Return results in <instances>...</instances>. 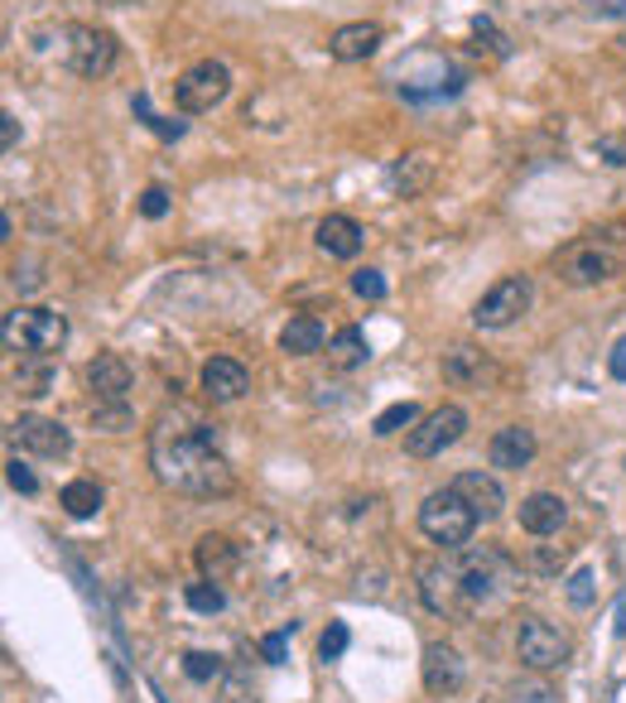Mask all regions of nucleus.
Returning a JSON list of instances; mask_svg holds the SVG:
<instances>
[{
	"label": "nucleus",
	"instance_id": "f257e3e1",
	"mask_svg": "<svg viewBox=\"0 0 626 703\" xmlns=\"http://www.w3.org/2000/svg\"><path fill=\"white\" fill-rule=\"evenodd\" d=\"M150 468L169 492L183 497H226L232 462L217 448V424L198 419L193 409H165L150 429Z\"/></svg>",
	"mask_w": 626,
	"mask_h": 703
},
{
	"label": "nucleus",
	"instance_id": "f03ea898",
	"mask_svg": "<svg viewBox=\"0 0 626 703\" xmlns=\"http://www.w3.org/2000/svg\"><path fill=\"white\" fill-rule=\"evenodd\" d=\"M626 270V227H603V232H588L579 242H569L564 251L554 256V275L564 280L569 289H593V285H607Z\"/></svg>",
	"mask_w": 626,
	"mask_h": 703
},
{
	"label": "nucleus",
	"instance_id": "7ed1b4c3",
	"mask_svg": "<svg viewBox=\"0 0 626 703\" xmlns=\"http://www.w3.org/2000/svg\"><path fill=\"white\" fill-rule=\"evenodd\" d=\"M63 342H68V318H63L59 309H39V303H30V309L6 313V348L10 352L53 356Z\"/></svg>",
	"mask_w": 626,
	"mask_h": 703
},
{
	"label": "nucleus",
	"instance_id": "20e7f679",
	"mask_svg": "<svg viewBox=\"0 0 626 703\" xmlns=\"http://www.w3.org/2000/svg\"><path fill=\"white\" fill-rule=\"evenodd\" d=\"M59 58L77 77H106L121 58V44H116L112 30H97V24H63Z\"/></svg>",
	"mask_w": 626,
	"mask_h": 703
},
{
	"label": "nucleus",
	"instance_id": "39448f33",
	"mask_svg": "<svg viewBox=\"0 0 626 703\" xmlns=\"http://www.w3.org/2000/svg\"><path fill=\"white\" fill-rule=\"evenodd\" d=\"M420 530L434 540L438 550H463L473 540V530H477V515L473 507L463 501L453 487H444V492H429L424 497V507H420Z\"/></svg>",
	"mask_w": 626,
	"mask_h": 703
},
{
	"label": "nucleus",
	"instance_id": "423d86ee",
	"mask_svg": "<svg viewBox=\"0 0 626 703\" xmlns=\"http://www.w3.org/2000/svg\"><path fill=\"white\" fill-rule=\"evenodd\" d=\"M226 92H232V73H226V63L203 58V63H193V68L179 73L174 102H179L183 116H203V111H212V106L226 102Z\"/></svg>",
	"mask_w": 626,
	"mask_h": 703
},
{
	"label": "nucleus",
	"instance_id": "0eeeda50",
	"mask_svg": "<svg viewBox=\"0 0 626 703\" xmlns=\"http://www.w3.org/2000/svg\"><path fill=\"white\" fill-rule=\"evenodd\" d=\"M530 299H535V289H530L526 275H506V280H497L482 299L473 303V323L487 328V333H497V328H511L516 318L530 309Z\"/></svg>",
	"mask_w": 626,
	"mask_h": 703
},
{
	"label": "nucleus",
	"instance_id": "6e6552de",
	"mask_svg": "<svg viewBox=\"0 0 626 703\" xmlns=\"http://www.w3.org/2000/svg\"><path fill=\"white\" fill-rule=\"evenodd\" d=\"M463 429H468V409L438 405L434 415H424L415 429L405 434V448H410V458H438L444 448H453L463 439Z\"/></svg>",
	"mask_w": 626,
	"mask_h": 703
},
{
	"label": "nucleus",
	"instance_id": "1a4fd4ad",
	"mask_svg": "<svg viewBox=\"0 0 626 703\" xmlns=\"http://www.w3.org/2000/svg\"><path fill=\"white\" fill-rule=\"evenodd\" d=\"M516 656H521L530 670H559L569 660V636H559L550 621H540V617H526L521 627H516Z\"/></svg>",
	"mask_w": 626,
	"mask_h": 703
},
{
	"label": "nucleus",
	"instance_id": "9d476101",
	"mask_svg": "<svg viewBox=\"0 0 626 703\" xmlns=\"http://www.w3.org/2000/svg\"><path fill=\"white\" fill-rule=\"evenodd\" d=\"M10 439H15L24 454H34V458H63L73 448L68 424H59L49 415H20L15 424H10Z\"/></svg>",
	"mask_w": 626,
	"mask_h": 703
},
{
	"label": "nucleus",
	"instance_id": "9b49d317",
	"mask_svg": "<svg viewBox=\"0 0 626 703\" xmlns=\"http://www.w3.org/2000/svg\"><path fill=\"white\" fill-rule=\"evenodd\" d=\"M314 242L332 260H352L357 251H362L367 232H362V222H357V217H348V212H328V217L314 227Z\"/></svg>",
	"mask_w": 626,
	"mask_h": 703
},
{
	"label": "nucleus",
	"instance_id": "f8f14e48",
	"mask_svg": "<svg viewBox=\"0 0 626 703\" xmlns=\"http://www.w3.org/2000/svg\"><path fill=\"white\" fill-rule=\"evenodd\" d=\"M424 689L438 699H453L463 689V656L448 641L424 646Z\"/></svg>",
	"mask_w": 626,
	"mask_h": 703
},
{
	"label": "nucleus",
	"instance_id": "ddd939ff",
	"mask_svg": "<svg viewBox=\"0 0 626 703\" xmlns=\"http://www.w3.org/2000/svg\"><path fill=\"white\" fill-rule=\"evenodd\" d=\"M381 39H385L381 24H371V20H352V24H338V30H332L328 53H332L338 63H367L371 53L381 49Z\"/></svg>",
	"mask_w": 626,
	"mask_h": 703
},
{
	"label": "nucleus",
	"instance_id": "4468645a",
	"mask_svg": "<svg viewBox=\"0 0 626 703\" xmlns=\"http://www.w3.org/2000/svg\"><path fill=\"white\" fill-rule=\"evenodd\" d=\"M246 391H251V376L236 356H212V362L203 366V395L208 401L232 405V401H242Z\"/></svg>",
	"mask_w": 626,
	"mask_h": 703
},
{
	"label": "nucleus",
	"instance_id": "2eb2a0df",
	"mask_svg": "<svg viewBox=\"0 0 626 703\" xmlns=\"http://www.w3.org/2000/svg\"><path fill=\"white\" fill-rule=\"evenodd\" d=\"M87 386H92V395H97V405L126 401V391H130V366H126V356H116V352L92 356V362H87Z\"/></svg>",
	"mask_w": 626,
	"mask_h": 703
},
{
	"label": "nucleus",
	"instance_id": "dca6fc26",
	"mask_svg": "<svg viewBox=\"0 0 626 703\" xmlns=\"http://www.w3.org/2000/svg\"><path fill=\"white\" fill-rule=\"evenodd\" d=\"M487 458L491 468H506V472H521L530 458H535V434L526 429V424H506V429L491 434L487 444Z\"/></svg>",
	"mask_w": 626,
	"mask_h": 703
},
{
	"label": "nucleus",
	"instance_id": "f3484780",
	"mask_svg": "<svg viewBox=\"0 0 626 703\" xmlns=\"http://www.w3.org/2000/svg\"><path fill=\"white\" fill-rule=\"evenodd\" d=\"M453 492L468 501L477 521H497L501 507H506L501 482H497V477H487V472H458V477H453Z\"/></svg>",
	"mask_w": 626,
	"mask_h": 703
},
{
	"label": "nucleus",
	"instance_id": "a211bd4d",
	"mask_svg": "<svg viewBox=\"0 0 626 703\" xmlns=\"http://www.w3.org/2000/svg\"><path fill=\"white\" fill-rule=\"evenodd\" d=\"M193 564H198V574H203L208 583H222V578L236 574L242 550H236L226 535H203V540H198V550H193Z\"/></svg>",
	"mask_w": 626,
	"mask_h": 703
},
{
	"label": "nucleus",
	"instance_id": "6ab92c4d",
	"mask_svg": "<svg viewBox=\"0 0 626 703\" xmlns=\"http://www.w3.org/2000/svg\"><path fill=\"white\" fill-rule=\"evenodd\" d=\"M569 521V507L564 497L554 492H530L521 501V530H530V535H559V525Z\"/></svg>",
	"mask_w": 626,
	"mask_h": 703
},
{
	"label": "nucleus",
	"instance_id": "aec40b11",
	"mask_svg": "<svg viewBox=\"0 0 626 703\" xmlns=\"http://www.w3.org/2000/svg\"><path fill=\"white\" fill-rule=\"evenodd\" d=\"M323 318H314V313H295L285 323V333H279V352L285 356H314L318 348H323Z\"/></svg>",
	"mask_w": 626,
	"mask_h": 703
},
{
	"label": "nucleus",
	"instance_id": "412c9836",
	"mask_svg": "<svg viewBox=\"0 0 626 703\" xmlns=\"http://www.w3.org/2000/svg\"><path fill=\"white\" fill-rule=\"evenodd\" d=\"M487 376V356L477 348H448L444 352V381H453V386H477V381Z\"/></svg>",
	"mask_w": 626,
	"mask_h": 703
},
{
	"label": "nucleus",
	"instance_id": "4be33fe9",
	"mask_svg": "<svg viewBox=\"0 0 626 703\" xmlns=\"http://www.w3.org/2000/svg\"><path fill=\"white\" fill-rule=\"evenodd\" d=\"M429 179H434V155L429 150H410V155H401V164L391 169V183L401 193H420Z\"/></svg>",
	"mask_w": 626,
	"mask_h": 703
},
{
	"label": "nucleus",
	"instance_id": "5701e85b",
	"mask_svg": "<svg viewBox=\"0 0 626 703\" xmlns=\"http://www.w3.org/2000/svg\"><path fill=\"white\" fill-rule=\"evenodd\" d=\"M367 356H371V348H367V333H362V328H342V333H332V342H328V362L338 366V371L362 366Z\"/></svg>",
	"mask_w": 626,
	"mask_h": 703
},
{
	"label": "nucleus",
	"instance_id": "b1692460",
	"mask_svg": "<svg viewBox=\"0 0 626 703\" xmlns=\"http://www.w3.org/2000/svg\"><path fill=\"white\" fill-rule=\"evenodd\" d=\"M59 507L73 515V521H87V515L102 511V487L92 482V477H77V482H68L59 492Z\"/></svg>",
	"mask_w": 626,
	"mask_h": 703
},
{
	"label": "nucleus",
	"instance_id": "393cba45",
	"mask_svg": "<svg viewBox=\"0 0 626 703\" xmlns=\"http://www.w3.org/2000/svg\"><path fill=\"white\" fill-rule=\"evenodd\" d=\"M415 424H420V405H415V401H401V405L381 409V415H376V424H371V434H381V439H391V434L415 429Z\"/></svg>",
	"mask_w": 626,
	"mask_h": 703
},
{
	"label": "nucleus",
	"instance_id": "a878e982",
	"mask_svg": "<svg viewBox=\"0 0 626 703\" xmlns=\"http://www.w3.org/2000/svg\"><path fill=\"white\" fill-rule=\"evenodd\" d=\"M564 598H569V607H579V613L597 603V574H593V568H574V574H569Z\"/></svg>",
	"mask_w": 626,
	"mask_h": 703
},
{
	"label": "nucleus",
	"instance_id": "bb28decb",
	"mask_svg": "<svg viewBox=\"0 0 626 703\" xmlns=\"http://www.w3.org/2000/svg\"><path fill=\"white\" fill-rule=\"evenodd\" d=\"M183 603L193 607V613H203V617H212V613H222L226 607V598H222V588L217 583H189V593H183Z\"/></svg>",
	"mask_w": 626,
	"mask_h": 703
},
{
	"label": "nucleus",
	"instance_id": "cd10ccee",
	"mask_svg": "<svg viewBox=\"0 0 626 703\" xmlns=\"http://www.w3.org/2000/svg\"><path fill=\"white\" fill-rule=\"evenodd\" d=\"M136 116H140V121L155 130L159 140H179V136H183V121H169V116H155V111H150V97H145V92H136Z\"/></svg>",
	"mask_w": 626,
	"mask_h": 703
},
{
	"label": "nucleus",
	"instance_id": "c85d7f7f",
	"mask_svg": "<svg viewBox=\"0 0 626 703\" xmlns=\"http://www.w3.org/2000/svg\"><path fill=\"white\" fill-rule=\"evenodd\" d=\"M352 295L357 299H385V275L376 270V265H362V270H352Z\"/></svg>",
	"mask_w": 626,
	"mask_h": 703
},
{
	"label": "nucleus",
	"instance_id": "c756f323",
	"mask_svg": "<svg viewBox=\"0 0 626 703\" xmlns=\"http://www.w3.org/2000/svg\"><path fill=\"white\" fill-rule=\"evenodd\" d=\"M92 424H97V429H106V434H121V429H130V409H126V401L97 405V409H92Z\"/></svg>",
	"mask_w": 626,
	"mask_h": 703
},
{
	"label": "nucleus",
	"instance_id": "7c9ffc66",
	"mask_svg": "<svg viewBox=\"0 0 626 703\" xmlns=\"http://www.w3.org/2000/svg\"><path fill=\"white\" fill-rule=\"evenodd\" d=\"M183 674L198 680V684H208V680H217V674H222V660L208 656V651H189V656H183Z\"/></svg>",
	"mask_w": 626,
	"mask_h": 703
},
{
	"label": "nucleus",
	"instance_id": "2f4dec72",
	"mask_svg": "<svg viewBox=\"0 0 626 703\" xmlns=\"http://www.w3.org/2000/svg\"><path fill=\"white\" fill-rule=\"evenodd\" d=\"M593 155L612 169H626V136H597L593 140Z\"/></svg>",
	"mask_w": 626,
	"mask_h": 703
},
{
	"label": "nucleus",
	"instance_id": "473e14b6",
	"mask_svg": "<svg viewBox=\"0 0 626 703\" xmlns=\"http://www.w3.org/2000/svg\"><path fill=\"white\" fill-rule=\"evenodd\" d=\"M348 641H352V631L342 627V621H328L323 641H318V656H323V660H338L342 651H348Z\"/></svg>",
	"mask_w": 626,
	"mask_h": 703
},
{
	"label": "nucleus",
	"instance_id": "72a5a7b5",
	"mask_svg": "<svg viewBox=\"0 0 626 703\" xmlns=\"http://www.w3.org/2000/svg\"><path fill=\"white\" fill-rule=\"evenodd\" d=\"M140 217H145V222L169 217V189H159V183H150V189L140 193Z\"/></svg>",
	"mask_w": 626,
	"mask_h": 703
},
{
	"label": "nucleus",
	"instance_id": "f704fd0d",
	"mask_svg": "<svg viewBox=\"0 0 626 703\" xmlns=\"http://www.w3.org/2000/svg\"><path fill=\"white\" fill-rule=\"evenodd\" d=\"M6 482L15 487V492H24V497H34V492H39V477L24 468L20 458H10V462H6Z\"/></svg>",
	"mask_w": 626,
	"mask_h": 703
},
{
	"label": "nucleus",
	"instance_id": "c9c22d12",
	"mask_svg": "<svg viewBox=\"0 0 626 703\" xmlns=\"http://www.w3.org/2000/svg\"><path fill=\"white\" fill-rule=\"evenodd\" d=\"M15 386H20L24 395H49L53 376H49V366H39V371H20V376H15Z\"/></svg>",
	"mask_w": 626,
	"mask_h": 703
},
{
	"label": "nucleus",
	"instance_id": "e433bc0d",
	"mask_svg": "<svg viewBox=\"0 0 626 703\" xmlns=\"http://www.w3.org/2000/svg\"><path fill=\"white\" fill-rule=\"evenodd\" d=\"M295 631V627H289ZM289 631H270L261 641V651H265V660H270V665H285V656H289Z\"/></svg>",
	"mask_w": 626,
	"mask_h": 703
},
{
	"label": "nucleus",
	"instance_id": "4c0bfd02",
	"mask_svg": "<svg viewBox=\"0 0 626 703\" xmlns=\"http://www.w3.org/2000/svg\"><path fill=\"white\" fill-rule=\"evenodd\" d=\"M473 34H477V49H491V53H497V58H506V39L497 34V30H491V20H473Z\"/></svg>",
	"mask_w": 626,
	"mask_h": 703
},
{
	"label": "nucleus",
	"instance_id": "58836bf2",
	"mask_svg": "<svg viewBox=\"0 0 626 703\" xmlns=\"http://www.w3.org/2000/svg\"><path fill=\"white\" fill-rule=\"evenodd\" d=\"M597 20H626V0H588Z\"/></svg>",
	"mask_w": 626,
	"mask_h": 703
},
{
	"label": "nucleus",
	"instance_id": "ea45409f",
	"mask_svg": "<svg viewBox=\"0 0 626 703\" xmlns=\"http://www.w3.org/2000/svg\"><path fill=\"white\" fill-rule=\"evenodd\" d=\"M607 371H612V376H617V381H626V333L617 338V348L607 352Z\"/></svg>",
	"mask_w": 626,
	"mask_h": 703
},
{
	"label": "nucleus",
	"instance_id": "a19ab883",
	"mask_svg": "<svg viewBox=\"0 0 626 703\" xmlns=\"http://www.w3.org/2000/svg\"><path fill=\"white\" fill-rule=\"evenodd\" d=\"M516 703H554V694H550V689H544V684H530V689H516V694H511Z\"/></svg>",
	"mask_w": 626,
	"mask_h": 703
},
{
	"label": "nucleus",
	"instance_id": "79ce46f5",
	"mask_svg": "<svg viewBox=\"0 0 626 703\" xmlns=\"http://www.w3.org/2000/svg\"><path fill=\"white\" fill-rule=\"evenodd\" d=\"M15 140H20V121H15V116H0V145H6V150H15Z\"/></svg>",
	"mask_w": 626,
	"mask_h": 703
},
{
	"label": "nucleus",
	"instance_id": "37998d69",
	"mask_svg": "<svg viewBox=\"0 0 626 703\" xmlns=\"http://www.w3.org/2000/svg\"><path fill=\"white\" fill-rule=\"evenodd\" d=\"M97 6H121V0H97Z\"/></svg>",
	"mask_w": 626,
	"mask_h": 703
}]
</instances>
